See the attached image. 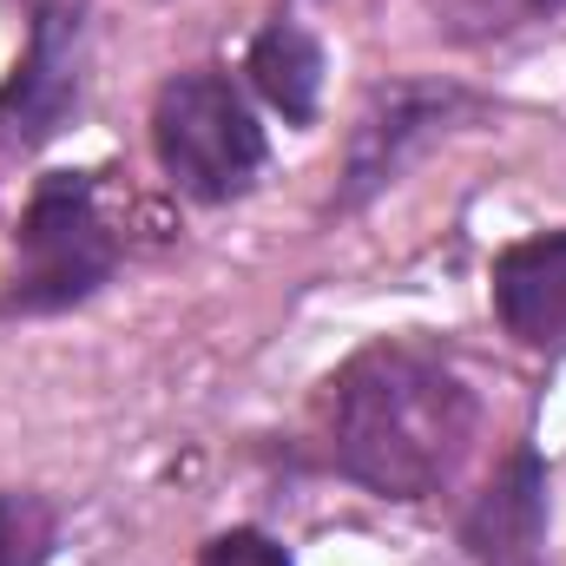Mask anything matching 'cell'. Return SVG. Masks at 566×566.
<instances>
[{
  "mask_svg": "<svg viewBox=\"0 0 566 566\" xmlns=\"http://www.w3.org/2000/svg\"><path fill=\"white\" fill-rule=\"evenodd\" d=\"M468 382L416 343L363 349L336 376V468L389 501H422L454 481L474 448Z\"/></svg>",
  "mask_w": 566,
  "mask_h": 566,
  "instance_id": "1",
  "label": "cell"
},
{
  "mask_svg": "<svg viewBox=\"0 0 566 566\" xmlns=\"http://www.w3.org/2000/svg\"><path fill=\"white\" fill-rule=\"evenodd\" d=\"M151 145H158L165 178L185 198H205V205L238 198L258 178V165H264V126L251 119L244 93L224 73H211V66L178 73V80L158 86Z\"/></svg>",
  "mask_w": 566,
  "mask_h": 566,
  "instance_id": "2",
  "label": "cell"
},
{
  "mask_svg": "<svg viewBox=\"0 0 566 566\" xmlns=\"http://www.w3.org/2000/svg\"><path fill=\"white\" fill-rule=\"evenodd\" d=\"M113 258L119 251H113V231L93 205V178L53 171L27 198L20 271H13V290H7V310H66V303L93 296L113 277Z\"/></svg>",
  "mask_w": 566,
  "mask_h": 566,
  "instance_id": "3",
  "label": "cell"
},
{
  "mask_svg": "<svg viewBox=\"0 0 566 566\" xmlns=\"http://www.w3.org/2000/svg\"><path fill=\"white\" fill-rule=\"evenodd\" d=\"M80 99V20L66 7H46L33 20V40L0 86V139L7 145H46Z\"/></svg>",
  "mask_w": 566,
  "mask_h": 566,
  "instance_id": "4",
  "label": "cell"
},
{
  "mask_svg": "<svg viewBox=\"0 0 566 566\" xmlns=\"http://www.w3.org/2000/svg\"><path fill=\"white\" fill-rule=\"evenodd\" d=\"M461 106H468V99H461L454 86H389V93H376V106L356 119V139H349L343 205L376 198V191L409 165V151H422L434 133H448V119H454Z\"/></svg>",
  "mask_w": 566,
  "mask_h": 566,
  "instance_id": "5",
  "label": "cell"
},
{
  "mask_svg": "<svg viewBox=\"0 0 566 566\" xmlns=\"http://www.w3.org/2000/svg\"><path fill=\"white\" fill-rule=\"evenodd\" d=\"M494 310L527 349H566V231L521 238L494 258Z\"/></svg>",
  "mask_w": 566,
  "mask_h": 566,
  "instance_id": "6",
  "label": "cell"
},
{
  "mask_svg": "<svg viewBox=\"0 0 566 566\" xmlns=\"http://www.w3.org/2000/svg\"><path fill=\"white\" fill-rule=\"evenodd\" d=\"M541 527H547V474L534 454H514L507 474L468 514V547L488 566H527L541 547Z\"/></svg>",
  "mask_w": 566,
  "mask_h": 566,
  "instance_id": "7",
  "label": "cell"
},
{
  "mask_svg": "<svg viewBox=\"0 0 566 566\" xmlns=\"http://www.w3.org/2000/svg\"><path fill=\"white\" fill-rule=\"evenodd\" d=\"M251 86L277 106L290 126H310V119H316V93H323V46H316L303 27L277 20V27L258 33V46H251Z\"/></svg>",
  "mask_w": 566,
  "mask_h": 566,
  "instance_id": "8",
  "label": "cell"
},
{
  "mask_svg": "<svg viewBox=\"0 0 566 566\" xmlns=\"http://www.w3.org/2000/svg\"><path fill=\"white\" fill-rule=\"evenodd\" d=\"M53 514L33 494H0V566H46Z\"/></svg>",
  "mask_w": 566,
  "mask_h": 566,
  "instance_id": "9",
  "label": "cell"
},
{
  "mask_svg": "<svg viewBox=\"0 0 566 566\" xmlns=\"http://www.w3.org/2000/svg\"><path fill=\"white\" fill-rule=\"evenodd\" d=\"M554 0H448V20H454V33H501V27L534 20Z\"/></svg>",
  "mask_w": 566,
  "mask_h": 566,
  "instance_id": "10",
  "label": "cell"
},
{
  "mask_svg": "<svg viewBox=\"0 0 566 566\" xmlns=\"http://www.w3.org/2000/svg\"><path fill=\"white\" fill-rule=\"evenodd\" d=\"M198 566H290L271 534H251V527H238V534H218L211 547H205V560Z\"/></svg>",
  "mask_w": 566,
  "mask_h": 566,
  "instance_id": "11",
  "label": "cell"
}]
</instances>
